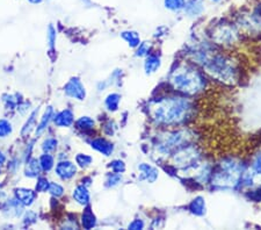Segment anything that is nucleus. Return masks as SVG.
<instances>
[{
	"mask_svg": "<svg viewBox=\"0 0 261 230\" xmlns=\"http://www.w3.org/2000/svg\"><path fill=\"white\" fill-rule=\"evenodd\" d=\"M49 185H50V183L48 182V179L40 178L39 181H37V184H36V191L37 192H45V191H48Z\"/></svg>",
	"mask_w": 261,
	"mask_h": 230,
	"instance_id": "f704fd0d",
	"label": "nucleus"
},
{
	"mask_svg": "<svg viewBox=\"0 0 261 230\" xmlns=\"http://www.w3.org/2000/svg\"><path fill=\"white\" fill-rule=\"evenodd\" d=\"M111 169L114 171V172H116V173H122V172H124V170H125V165H124V163L122 162V161H113L112 163H111Z\"/></svg>",
	"mask_w": 261,
	"mask_h": 230,
	"instance_id": "72a5a7b5",
	"label": "nucleus"
},
{
	"mask_svg": "<svg viewBox=\"0 0 261 230\" xmlns=\"http://www.w3.org/2000/svg\"><path fill=\"white\" fill-rule=\"evenodd\" d=\"M73 113L70 110L62 111L61 113H58L56 118L54 119L55 124L58 125V127H70V125L73 123Z\"/></svg>",
	"mask_w": 261,
	"mask_h": 230,
	"instance_id": "ddd939ff",
	"label": "nucleus"
},
{
	"mask_svg": "<svg viewBox=\"0 0 261 230\" xmlns=\"http://www.w3.org/2000/svg\"><path fill=\"white\" fill-rule=\"evenodd\" d=\"M5 199H6L5 193H3V192H0V206H2L3 203H5Z\"/></svg>",
	"mask_w": 261,
	"mask_h": 230,
	"instance_id": "ea45409f",
	"label": "nucleus"
},
{
	"mask_svg": "<svg viewBox=\"0 0 261 230\" xmlns=\"http://www.w3.org/2000/svg\"><path fill=\"white\" fill-rule=\"evenodd\" d=\"M5 161H6L5 155H4L2 151H0V165H3L4 163H5Z\"/></svg>",
	"mask_w": 261,
	"mask_h": 230,
	"instance_id": "a19ab883",
	"label": "nucleus"
},
{
	"mask_svg": "<svg viewBox=\"0 0 261 230\" xmlns=\"http://www.w3.org/2000/svg\"><path fill=\"white\" fill-rule=\"evenodd\" d=\"M193 110L192 103L185 98H166L153 103L150 114L158 124L173 125L186 121Z\"/></svg>",
	"mask_w": 261,
	"mask_h": 230,
	"instance_id": "f257e3e1",
	"label": "nucleus"
},
{
	"mask_svg": "<svg viewBox=\"0 0 261 230\" xmlns=\"http://www.w3.org/2000/svg\"><path fill=\"white\" fill-rule=\"evenodd\" d=\"M40 165L43 171H50L54 167V157L50 154L44 152L40 158Z\"/></svg>",
	"mask_w": 261,
	"mask_h": 230,
	"instance_id": "cd10ccee",
	"label": "nucleus"
},
{
	"mask_svg": "<svg viewBox=\"0 0 261 230\" xmlns=\"http://www.w3.org/2000/svg\"><path fill=\"white\" fill-rule=\"evenodd\" d=\"M48 41L50 48H54L55 43H56V29H55L51 24H50L48 28Z\"/></svg>",
	"mask_w": 261,
	"mask_h": 230,
	"instance_id": "e433bc0d",
	"label": "nucleus"
},
{
	"mask_svg": "<svg viewBox=\"0 0 261 230\" xmlns=\"http://www.w3.org/2000/svg\"><path fill=\"white\" fill-rule=\"evenodd\" d=\"M143 227H144V222H143L141 219H136L129 224L128 228L129 229H143Z\"/></svg>",
	"mask_w": 261,
	"mask_h": 230,
	"instance_id": "4c0bfd02",
	"label": "nucleus"
},
{
	"mask_svg": "<svg viewBox=\"0 0 261 230\" xmlns=\"http://www.w3.org/2000/svg\"><path fill=\"white\" fill-rule=\"evenodd\" d=\"M210 2H213V3H220L221 0H210Z\"/></svg>",
	"mask_w": 261,
	"mask_h": 230,
	"instance_id": "79ce46f5",
	"label": "nucleus"
},
{
	"mask_svg": "<svg viewBox=\"0 0 261 230\" xmlns=\"http://www.w3.org/2000/svg\"><path fill=\"white\" fill-rule=\"evenodd\" d=\"M64 92L66 93V95H69V97L77 100H84L86 97L85 87H84L82 82L79 81V78L71 79V81L65 85Z\"/></svg>",
	"mask_w": 261,
	"mask_h": 230,
	"instance_id": "6e6552de",
	"label": "nucleus"
},
{
	"mask_svg": "<svg viewBox=\"0 0 261 230\" xmlns=\"http://www.w3.org/2000/svg\"><path fill=\"white\" fill-rule=\"evenodd\" d=\"M92 148L95 149L96 151L103 154L105 156H109V155H112L113 150H114L113 144L109 143V142L105 139H95L94 141H92Z\"/></svg>",
	"mask_w": 261,
	"mask_h": 230,
	"instance_id": "4468645a",
	"label": "nucleus"
},
{
	"mask_svg": "<svg viewBox=\"0 0 261 230\" xmlns=\"http://www.w3.org/2000/svg\"><path fill=\"white\" fill-rule=\"evenodd\" d=\"M94 124H95L94 120L90 118V116H83V118H81L77 122H75L77 128L81 129L83 132H87V131H91V129H93Z\"/></svg>",
	"mask_w": 261,
	"mask_h": 230,
	"instance_id": "b1692460",
	"label": "nucleus"
},
{
	"mask_svg": "<svg viewBox=\"0 0 261 230\" xmlns=\"http://www.w3.org/2000/svg\"><path fill=\"white\" fill-rule=\"evenodd\" d=\"M189 139V134L187 132H178L174 134L168 135L166 139L162 140L161 144H159V150L162 152H170L172 150L181 146V144L186 143Z\"/></svg>",
	"mask_w": 261,
	"mask_h": 230,
	"instance_id": "423d86ee",
	"label": "nucleus"
},
{
	"mask_svg": "<svg viewBox=\"0 0 261 230\" xmlns=\"http://www.w3.org/2000/svg\"><path fill=\"white\" fill-rule=\"evenodd\" d=\"M82 224L85 229H92L93 227H95V224H96L95 216L93 214V212L91 211V208H87L86 211L83 213Z\"/></svg>",
	"mask_w": 261,
	"mask_h": 230,
	"instance_id": "4be33fe9",
	"label": "nucleus"
},
{
	"mask_svg": "<svg viewBox=\"0 0 261 230\" xmlns=\"http://www.w3.org/2000/svg\"><path fill=\"white\" fill-rule=\"evenodd\" d=\"M120 100H121V97L119 94H116V93L109 94L106 98V107L112 112L117 111V108H119Z\"/></svg>",
	"mask_w": 261,
	"mask_h": 230,
	"instance_id": "bb28decb",
	"label": "nucleus"
},
{
	"mask_svg": "<svg viewBox=\"0 0 261 230\" xmlns=\"http://www.w3.org/2000/svg\"><path fill=\"white\" fill-rule=\"evenodd\" d=\"M205 10L204 0H187L184 12L188 16H199Z\"/></svg>",
	"mask_w": 261,
	"mask_h": 230,
	"instance_id": "9b49d317",
	"label": "nucleus"
},
{
	"mask_svg": "<svg viewBox=\"0 0 261 230\" xmlns=\"http://www.w3.org/2000/svg\"><path fill=\"white\" fill-rule=\"evenodd\" d=\"M189 209L193 214L195 215H203L205 212V203L204 199L202 196H197L194 200H193L192 203L189 205Z\"/></svg>",
	"mask_w": 261,
	"mask_h": 230,
	"instance_id": "a211bd4d",
	"label": "nucleus"
},
{
	"mask_svg": "<svg viewBox=\"0 0 261 230\" xmlns=\"http://www.w3.org/2000/svg\"><path fill=\"white\" fill-rule=\"evenodd\" d=\"M241 182L245 186L261 185V151L254 157L248 170L244 171Z\"/></svg>",
	"mask_w": 261,
	"mask_h": 230,
	"instance_id": "39448f33",
	"label": "nucleus"
},
{
	"mask_svg": "<svg viewBox=\"0 0 261 230\" xmlns=\"http://www.w3.org/2000/svg\"><path fill=\"white\" fill-rule=\"evenodd\" d=\"M12 131H13V128H12L10 121H7L6 119L0 120V137H7Z\"/></svg>",
	"mask_w": 261,
	"mask_h": 230,
	"instance_id": "c756f323",
	"label": "nucleus"
},
{
	"mask_svg": "<svg viewBox=\"0 0 261 230\" xmlns=\"http://www.w3.org/2000/svg\"><path fill=\"white\" fill-rule=\"evenodd\" d=\"M174 160L178 166L182 167V169H185V167L189 169V167L194 166L199 161V154L194 148H187L175 154Z\"/></svg>",
	"mask_w": 261,
	"mask_h": 230,
	"instance_id": "0eeeda50",
	"label": "nucleus"
},
{
	"mask_svg": "<svg viewBox=\"0 0 261 230\" xmlns=\"http://www.w3.org/2000/svg\"><path fill=\"white\" fill-rule=\"evenodd\" d=\"M27 2L32 5H40V4L43 3V0H27Z\"/></svg>",
	"mask_w": 261,
	"mask_h": 230,
	"instance_id": "58836bf2",
	"label": "nucleus"
},
{
	"mask_svg": "<svg viewBox=\"0 0 261 230\" xmlns=\"http://www.w3.org/2000/svg\"><path fill=\"white\" fill-rule=\"evenodd\" d=\"M236 34H237V33L234 32V29L232 27L223 26L218 29L216 34H215V40L220 42L221 44H231L236 40V36H237Z\"/></svg>",
	"mask_w": 261,
	"mask_h": 230,
	"instance_id": "9d476101",
	"label": "nucleus"
},
{
	"mask_svg": "<svg viewBox=\"0 0 261 230\" xmlns=\"http://www.w3.org/2000/svg\"><path fill=\"white\" fill-rule=\"evenodd\" d=\"M37 113H39V110L37 111H34L32 113V115L29 116L27 122L24 123L22 131H21V135L22 136H27L29 133L32 132V129L35 127V122H36V116H37Z\"/></svg>",
	"mask_w": 261,
	"mask_h": 230,
	"instance_id": "393cba45",
	"label": "nucleus"
},
{
	"mask_svg": "<svg viewBox=\"0 0 261 230\" xmlns=\"http://www.w3.org/2000/svg\"><path fill=\"white\" fill-rule=\"evenodd\" d=\"M48 191L50 192V194L56 196V198H60V196L64 194V188H63L60 184H56V183L50 184Z\"/></svg>",
	"mask_w": 261,
	"mask_h": 230,
	"instance_id": "7c9ffc66",
	"label": "nucleus"
},
{
	"mask_svg": "<svg viewBox=\"0 0 261 230\" xmlns=\"http://www.w3.org/2000/svg\"><path fill=\"white\" fill-rule=\"evenodd\" d=\"M187 0H164V6L171 12L184 11Z\"/></svg>",
	"mask_w": 261,
	"mask_h": 230,
	"instance_id": "5701e85b",
	"label": "nucleus"
},
{
	"mask_svg": "<svg viewBox=\"0 0 261 230\" xmlns=\"http://www.w3.org/2000/svg\"><path fill=\"white\" fill-rule=\"evenodd\" d=\"M122 37L128 42V44L130 45V47H138L140 45V36H138V34L136 32H123L122 33Z\"/></svg>",
	"mask_w": 261,
	"mask_h": 230,
	"instance_id": "a878e982",
	"label": "nucleus"
},
{
	"mask_svg": "<svg viewBox=\"0 0 261 230\" xmlns=\"http://www.w3.org/2000/svg\"><path fill=\"white\" fill-rule=\"evenodd\" d=\"M121 175H120V173H112V174H109L108 175V179H107V186H115V185H117V184H119L120 182H121Z\"/></svg>",
	"mask_w": 261,
	"mask_h": 230,
	"instance_id": "c9c22d12",
	"label": "nucleus"
},
{
	"mask_svg": "<svg viewBox=\"0 0 261 230\" xmlns=\"http://www.w3.org/2000/svg\"><path fill=\"white\" fill-rule=\"evenodd\" d=\"M56 173L58 177L63 181H69V179L73 178L75 173H77V167L69 161L58 163L56 166Z\"/></svg>",
	"mask_w": 261,
	"mask_h": 230,
	"instance_id": "1a4fd4ad",
	"label": "nucleus"
},
{
	"mask_svg": "<svg viewBox=\"0 0 261 230\" xmlns=\"http://www.w3.org/2000/svg\"><path fill=\"white\" fill-rule=\"evenodd\" d=\"M170 82L176 91L185 94H196L203 90L204 78L200 71L189 65H181L171 74Z\"/></svg>",
	"mask_w": 261,
	"mask_h": 230,
	"instance_id": "7ed1b4c3",
	"label": "nucleus"
},
{
	"mask_svg": "<svg viewBox=\"0 0 261 230\" xmlns=\"http://www.w3.org/2000/svg\"><path fill=\"white\" fill-rule=\"evenodd\" d=\"M195 60L203 66L204 71L217 81L231 84L236 81L237 71L228 58L215 54L210 49L201 48L195 52Z\"/></svg>",
	"mask_w": 261,
	"mask_h": 230,
	"instance_id": "f03ea898",
	"label": "nucleus"
},
{
	"mask_svg": "<svg viewBox=\"0 0 261 230\" xmlns=\"http://www.w3.org/2000/svg\"><path fill=\"white\" fill-rule=\"evenodd\" d=\"M243 169L241 164L232 160L225 161L213 174V185L221 188H231L238 185L242 181Z\"/></svg>",
	"mask_w": 261,
	"mask_h": 230,
	"instance_id": "20e7f679",
	"label": "nucleus"
},
{
	"mask_svg": "<svg viewBox=\"0 0 261 230\" xmlns=\"http://www.w3.org/2000/svg\"><path fill=\"white\" fill-rule=\"evenodd\" d=\"M73 198L75 201L79 205H83V206H86V205L90 203L91 200V196L90 193H88L87 188L83 185L75 187V190L73 191Z\"/></svg>",
	"mask_w": 261,
	"mask_h": 230,
	"instance_id": "2eb2a0df",
	"label": "nucleus"
},
{
	"mask_svg": "<svg viewBox=\"0 0 261 230\" xmlns=\"http://www.w3.org/2000/svg\"><path fill=\"white\" fill-rule=\"evenodd\" d=\"M41 165L40 162L35 160V158H32L31 161H28L27 166H26V175L29 178H35L40 174L41 171Z\"/></svg>",
	"mask_w": 261,
	"mask_h": 230,
	"instance_id": "412c9836",
	"label": "nucleus"
},
{
	"mask_svg": "<svg viewBox=\"0 0 261 230\" xmlns=\"http://www.w3.org/2000/svg\"><path fill=\"white\" fill-rule=\"evenodd\" d=\"M138 169H140V171L142 172V179H145L146 182L153 183L155 179L158 178V171L155 170L153 166L147 165V164H142Z\"/></svg>",
	"mask_w": 261,
	"mask_h": 230,
	"instance_id": "f3484780",
	"label": "nucleus"
},
{
	"mask_svg": "<svg viewBox=\"0 0 261 230\" xmlns=\"http://www.w3.org/2000/svg\"><path fill=\"white\" fill-rule=\"evenodd\" d=\"M150 42H143V43H140V45H138V49H137V53L136 55L137 56H145L149 54L150 52Z\"/></svg>",
	"mask_w": 261,
	"mask_h": 230,
	"instance_id": "473e14b6",
	"label": "nucleus"
},
{
	"mask_svg": "<svg viewBox=\"0 0 261 230\" xmlns=\"http://www.w3.org/2000/svg\"><path fill=\"white\" fill-rule=\"evenodd\" d=\"M92 161H93L92 160V157L87 156V155H83V154H78L77 157H75V162H77V164L82 167L90 166Z\"/></svg>",
	"mask_w": 261,
	"mask_h": 230,
	"instance_id": "2f4dec72",
	"label": "nucleus"
},
{
	"mask_svg": "<svg viewBox=\"0 0 261 230\" xmlns=\"http://www.w3.org/2000/svg\"><path fill=\"white\" fill-rule=\"evenodd\" d=\"M4 211H5L7 216H20L22 214V207H21V203L18 200H8L5 202V207H4Z\"/></svg>",
	"mask_w": 261,
	"mask_h": 230,
	"instance_id": "dca6fc26",
	"label": "nucleus"
},
{
	"mask_svg": "<svg viewBox=\"0 0 261 230\" xmlns=\"http://www.w3.org/2000/svg\"><path fill=\"white\" fill-rule=\"evenodd\" d=\"M57 144H58V142L56 139L49 137V139H47L43 142V143H42V150L47 154H51L57 149Z\"/></svg>",
	"mask_w": 261,
	"mask_h": 230,
	"instance_id": "c85d7f7f",
	"label": "nucleus"
},
{
	"mask_svg": "<svg viewBox=\"0 0 261 230\" xmlns=\"http://www.w3.org/2000/svg\"><path fill=\"white\" fill-rule=\"evenodd\" d=\"M159 68H161V58L158 56H153L151 55L146 58L145 64H144V69L146 71V73H153L157 71Z\"/></svg>",
	"mask_w": 261,
	"mask_h": 230,
	"instance_id": "6ab92c4d",
	"label": "nucleus"
},
{
	"mask_svg": "<svg viewBox=\"0 0 261 230\" xmlns=\"http://www.w3.org/2000/svg\"><path fill=\"white\" fill-rule=\"evenodd\" d=\"M14 194H15V199L18 201L23 205V206H31V205L34 202L35 200V192L32 190H28V188H15L14 190Z\"/></svg>",
	"mask_w": 261,
	"mask_h": 230,
	"instance_id": "f8f14e48",
	"label": "nucleus"
},
{
	"mask_svg": "<svg viewBox=\"0 0 261 230\" xmlns=\"http://www.w3.org/2000/svg\"><path fill=\"white\" fill-rule=\"evenodd\" d=\"M53 114H54L53 107H48L47 111L44 112L43 116H42V120L39 124V127L36 128V135H41V134L43 133L45 129H47L50 120H51V118H53Z\"/></svg>",
	"mask_w": 261,
	"mask_h": 230,
	"instance_id": "aec40b11",
	"label": "nucleus"
}]
</instances>
